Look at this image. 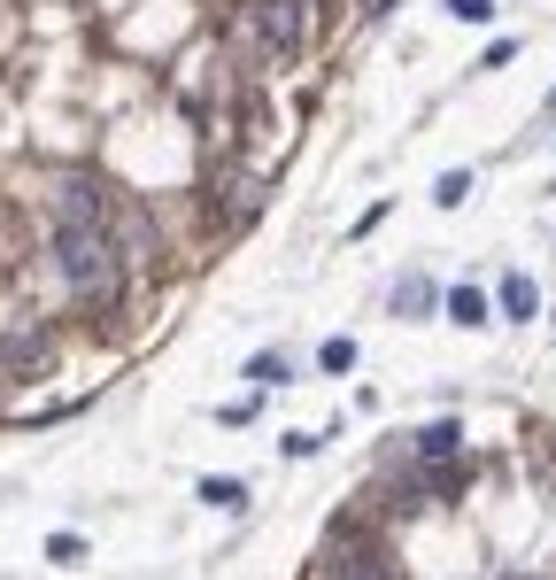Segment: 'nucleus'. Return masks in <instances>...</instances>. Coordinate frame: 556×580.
<instances>
[{"label": "nucleus", "mask_w": 556, "mask_h": 580, "mask_svg": "<svg viewBox=\"0 0 556 580\" xmlns=\"http://www.w3.org/2000/svg\"><path fill=\"white\" fill-rule=\"evenodd\" d=\"M55 271L62 287L85 302V317H124V294H132V256L117 247V232L101 225H62L55 217Z\"/></svg>", "instance_id": "obj_1"}, {"label": "nucleus", "mask_w": 556, "mask_h": 580, "mask_svg": "<svg viewBox=\"0 0 556 580\" xmlns=\"http://www.w3.org/2000/svg\"><path fill=\"white\" fill-rule=\"evenodd\" d=\"M225 39H232V47H255L263 62L287 70V62L310 55V0H247Z\"/></svg>", "instance_id": "obj_2"}, {"label": "nucleus", "mask_w": 556, "mask_h": 580, "mask_svg": "<svg viewBox=\"0 0 556 580\" xmlns=\"http://www.w3.org/2000/svg\"><path fill=\"white\" fill-rule=\"evenodd\" d=\"M202 202H209V225H217V232H247V217L263 209V186H255V179H240V155H232V147H209Z\"/></svg>", "instance_id": "obj_3"}, {"label": "nucleus", "mask_w": 556, "mask_h": 580, "mask_svg": "<svg viewBox=\"0 0 556 580\" xmlns=\"http://www.w3.org/2000/svg\"><path fill=\"white\" fill-rule=\"evenodd\" d=\"M117 202H124V194H117L101 171H62V186H55V217H62V225H101V232H109Z\"/></svg>", "instance_id": "obj_4"}, {"label": "nucleus", "mask_w": 556, "mask_h": 580, "mask_svg": "<svg viewBox=\"0 0 556 580\" xmlns=\"http://www.w3.org/2000/svg\"><path fill=\"white\" fill-rule=\"evenodd\" d=\"M55 364V341H47V325H24V334H9V341H0V372H47Z\"/></svg>", "instance_id": "obj_5"}, {"label": "nucleus", "mask_w": 556, "mask_h": 580, "mask_svg": "<svg viewBox=\"0 0 556 580\" xmlns=\"http://www.w3.org/2000/svg\"><path fill=\"white\" fill-rule=\"evenodd\" d=\"M402 449L425 457V464H448V457H463V426H456V419H433V426L402 434Z\"/></svg>", "instance_id": "obj_6"}, {"label": "nucleus", "mask_w": 556, "mask_h": 580, "mask_svg": "<svg viewBox=\"0 0 556 580\" xmlns=\"http://www.w3.org/2000/svg\"><path fill=\"white\" fill-rule=\"evenodd\" d=\"M495 302H503V317H510V325H525V317L541 310V287H533L525 271H503V287H495Z\"/></svg>", "instance_id": "obj_7"}, {"label": "nucleus", "mask_w": 556, "mask_h": 580, "mask_svg": "<svg viewBox=\"0 0 556 580\" xmlns=\"http://www.w3.org/2000/svg\"><path fill=\"white\" fill-rule=\"evenodd\" d=\"M448 317H456V325H487V317H495L487 287H472V279H463V287H448Z\"/></svg>", "instance_id": "obj_8"}, {"label": "nucleus", "mask_w": 556, "mask_h": 580, "mask_svg": "<svg viewBox=\"0 0 556 580\" xmlns=\"http://www.w3.org/2000/svg\"><path fill=\"white\" fill-rule=\"evenodd\" d=\"M202 504H217V511H240V504H247V480H217V472H209V480H202Z\"/></svg>", "instance_id": "obj_9"}, {"label": "nucleus", "mask_w": 556, "mask_h": 580, "mask_svg": "<svg viewBox=\"0 0 556 580\" xmlns=\"http://www.w3.org/2000/svg\"><path fill=\"white\" fill-rule=\"evenodd\" d=\"M247 379H255V387H287V357H278V349H263V357L247 364Z\"/></svg>", "instance_id": "obj_10"}, {"label": "nucleus", "mask_w": 556, "mask_h": 580, "mask_svg": "<svg viewBox=\"0 0 556 580\" xmlns=\"http://www.w3.org/2000/svg\"><path fill=\"white\" fill-rule=\"evenodd\" d=\"M395 310L425 317V310H433V287H425V279H402V287H395Z\"/></svg>", "instance_id": "obj_11"}, {"label": "nucleus", "mask_w": 556, "mask_h": 580, "mask_svg": "<svg viewBox=\"0 0 556 580\" xmlns=\"http://www.w3.org/2000/svg\"><path fill=\"white\" fill-rule=\"evenodd\" d=\"M317 364H325V372H355V341H348V334H333V341L317 349Z\"/></svg>", "instance_id": "obj_12"}, {"label": "nucleus", "mask_w": 556, "mask_h": 580, "mask_svg": "<svg viewBox=\"0 0 556 580\" xmlns=\"http://www.w3.org/2000/svg\"><path fill=\"white\" fill-rule=\"evenodd\" d=\"M463 194H472V171H440V186H433V202H440V209H456Z\"/></svg>", "instance_id": "obj_13"}, {"label": "nucleus", "mask_w": 556, "mask_h": 580, "mask_svg": "<svg viewBox=\"0 0 556 580\" xmlns=\"http://www.w3.org/2000/svg\"><path fill=\"white\" fill-rule=\"evenodd\" d=\"M85 557V534H47V565H77Z\"/></svg>", "instance_id": "obj_14"}, {"label": "nucleus", "mask_w": 556, "mask_h": 580, "mask_svg": "<svg viewBox=\"0 0 556 580\" xmlns=\"http://www.w3.org/2000/svg\"><path fill=\"white\" fill-rule=\"evenodd\" d=\"M448 16H456V24H487L495 0H448Z\"/></svg>", "instance_id": "obj_15"}, {"label": "nucleus", "mask_w": 556, "mask_h": 580, "mask_svg": "<svg viewBox=\"0 0 556 580\" xmlns=\"http://www.w3.org/2000/svg\"><path fill=\"white\" fill-rule=\"evenodd\" d=\"M317 9H325V0H317Z\"/></svg>", "instance_id": "obj_16"}, {"label": "nucleus", "mask_w": 556, "mask_h": 580, "mask_svg": "<svg viewBox=\"0 0 556 580\" xmlns=\"http://www.w3.org/2000/svg\"><path fill=\"white\" fill-rule=\"evenodd\" d=\"M548 101H556V94H548Z\"/></svg>", "instance_id": "obj_17"}]
</instances>
